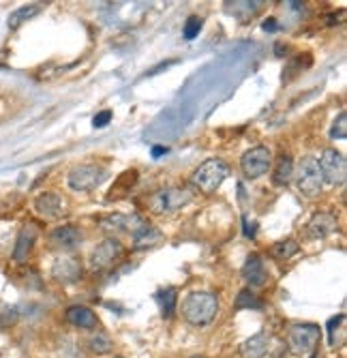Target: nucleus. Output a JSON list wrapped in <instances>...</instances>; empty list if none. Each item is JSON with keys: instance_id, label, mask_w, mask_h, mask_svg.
Masks as SVG:
<instances>
[{"instance_id": "nucleus-7", "label": "nucleus", "mask_w": 347, "mask_h": 358, "mask_svg": "<svg viewBox=\"0 0 347 358\" xmlns=\"http://www.w3.org/2000/svg\"><path fill=\"white\" fill-rule=\"evenodd\" d=\"M318 166H320V174L322 180L328 185H343L345 176H347V164H345V157L332 148L324 150L322 157L318 159Z\"/></svg>"}, {"instance_id": "nucleus-22", "label": "nucleus", "mask_w": 347, "mask_h": 358, "mask_svg": "<svg viewBox=\"0 0 347 358\" xmlns=\"http://www.w3.org/2000/svg\"><path fill=\"white\" fill-rule=\"evenodd\" d=\"M88 348H90L94 354H108V352L112 350V341H110L105 335L97 333V335H92V337H90Z\"/></svg>"}, {"instance_id": "nucleus-9", "label": "nucleus", "mask_w": 347, "mask_h": 358, "mask_svg": "<svg viewBox=\"0 0 347 358\" xmlns=\"http://www.w3.org/2000/svg\"><path fill=\"white\" fill-rule=\"evenodd\" d=\"M120 253H122L120 241L105 238V241H101L97 247L92 249V253L88 257V264H90L92 271H105V268H110L116 262V259L120 257Z\"/></svg>"}, {"instance_id": "nucleus-13", "label": "nucleus", "mask_w": 347, "mask_h": 358, "mask_svg": "<svg viewBox=\"0 0 347 358\" xmlns=\"http://www.w3.org/2000/svg\"><path fill=\"white\" fill-rule=\"evenodd\" d=\"M35 210L45 219H56L60 215H65V202H62L58 193L47 191V193H41L35 200Z\"/></svg>"}, {"instance_id": "nucleus-2", "label": "nucleus", "mask_w": 347, "mask_h": 358, "mask_svg": "<svg viewBox=\"0 0 347 358\" xmlns=\"http://www.w3.org/2000/svg\"><path fill=\"white\" fill-rule=\"evenodd\" d=\"M230 174V168L226 161H221V159H208L206 164H202L193 176H191V185L202 191L204 195H210L214 193L221 185H223V180L228 178Z\"/></svg>"}, {"instance_id": "nucleus-17", "label": "nucleus", "mask_w": 347, "mask_h": 358, "mask_svg": "<svg viewBox=\"0 0 347 358\" xmlns=\"http://www.w3.org/2000/svg\"><path fill=\"white\" fill-rule=\"evenodd\" d=\"M67 320L77 329H94L97 327V315H94L92 309L84 307V305H73L67 309Z\"/></svg>"}, {"instance_id": "nucleus-12", "label": "nucleus", "mask_w": 347, "mask_h": 358, "mask_svg": "<svg viewBox=\"0 0 347 358\" xmlns=\"http://www.w3.org/2000/svg\"><path fill=\"white\" fill-rule=\"evenodd\" d=\"M242 277L253 285V287H262L266 281H268V271H266V264H264V259L253 253V255H249L246 257V262L242 266Z\"/></svg>"}, {"instance_id": "nucleus-4", "label": "nucleus", "mask_w": 347, "mask_h": 358, "mask_svg": "<svg viewBox=\"0 0 347 358\" xmlns=\"http://www.w3.org/2000/svg\"><path fill=\"white\" fill-rule=\"evenodd\" d=\"M294 178H296L298 191L302 195H307V198H315V195H320V191L324 187L318 159H313V157H302L298 161Z\"/></svg>"}, {"instance_id": "nucleus-19", "label": "nucleus", "mask_w": 347, "mask_h": 358, "mask_svg": "<svg viewBox=\"0 0 347 358\" xmlns=\"http://www.w3.org/2000/svg\"><path fill=\"white\" fill-rule=\"evenodd\" d=\"M39 11H41V5H26V7L13 11V13L9 15V28H17V26L24 24L26 20H30L33 15H37Z\"/></svg>"}, {"instance_id": "nucleus-6", "label": "nucleus", "mask_w": 347, "mask_h": 358, "mask_svg": "<svg viewBox=\"0 0 347 358\" xmlns=\"http://www.w3.org/2000/svg\"><path fill=\"white\" fill-rule=\"evenodd\" d=\"M272 166V152L266 146H256L249 148L242 157H240V170L246 178L256 180L260 176H264Z\"/></svg>"}, {"instance_id": "nucleus-21", "label": "nucleus", "mask_w": 347, "mask_h": 358, "mask_svg": "<svg viewBox=\"0 0 347 358\" xmlns=\"http://www.w3.org/2000/svg\"><path fill=\"white\" fill-rule=\"evenodd\" d=\"M236 307L238 309H260L262 307V303L258 301V296L253 294V292L251 289H242L240 294H238V299H236Z\"/></svg>"}, {"instance_id": "nucleus-25", "label": "nucleus", "mask_w": 347, "mask_h": 358, "mask_svg": "<svg viewBox=\"0 0 347 358\" xmlns=\"http://www.w3.org/2000/svg\"><path fill=\"white\" fill-rule=\"evenodd\" d=\"M161 296L163 299H159V301H161V307H163V315L170 317L174 313V309H176V289L174 287H168V289H163Z\"/></svg>"}, {"instance_id": "nucleus-23", "label": "nucleus", "mask_w": 347, "mask_h": 358, "mask_svg": "<svg viewBox=\"0 0 347 358\" xmlns=\"http://www.w3.org/2000/svg\"><path fill=\"white\" fill-rule=\"evenodd\" d=\"M330 138L332 140H345L347 138V114L345 112H341L337 116V120L332 122V127H330Z\"/></svg>"}, {"instance_id": "nucleus-15", "label": "nucleus", "mask_w": 347, "mask_h": 358, "mask_svg": "<svg viewBox=\"0 0 347 358\" xmlns=\"http://www.w3.org/2000/svg\"><path fill=\"white\" fill-rule=\"evenodd\" d=\"M268 348H270V335L262 331L240 345V354L242 358H264L268 354Z\"/></svg>"}, {"instance_id": "nucleus-18", "label": "nucleus", "mask_w": 347, "mask_h": 358, "mask_svg": "<svg viewBox=\"0 0 347 358\" xmlns=\"http://www.w3.org/2000/svg\"><path fill=\"white\" fill-rule=\"evenodd\" d=\"M294 178V164H292V157L283 152L276 161V168L272 172V182L276 187H283V185H290V180Z\"/></svg>"}, {"instance_id": "nucleus-11", "label": "nucleus", "mask_w": 347, "mask_h": 358, "mask_svg": "<svg viewBox=\"0 0 347 358\" xmlns=\"http://www.w3.org/2000/svg\"><path fill=\"white\" fill-rule=\"evenodd\" d=\"M52 275L60 283H73L82 277V266L75 257H58L54 262Z\"/></svg>"}, {"instance_id": "nucleus-27", "label": "nucleus", "mask_w": 347, "mask_h": 358, "mask_svg": "<svg viewBox=\"0 0 347 358\" xmlns=\"http://www.w3.org/2000/svg\"><path fill=\"white\" fill-rule=\"evenodd\" d=\"M264 30H266V32H274V30H276V20H274V17L266 20V22H264Z\"/></svg>"}, {"instance_id": "nucleus-16", "label": "nucleus", "mask_w": 347, "mask_h": 358, "mask_svg": "<svg viewBox=\"0 0 347 358\" xmlns=\"http://www.w3.org/2000/svg\"><path fill=\"white\" fill-rule=\"evenodd\" d=\"M35 241H37V227L33 223L24 225L20 236H17V243H15V251H13L15 262H24V259L28 257V253H30V249H33Z\"/></svg>"}, {"instance_id": "nucleus-29", "label": "nucleus", "mask_w": 347, "mask_h": 358, "mask_svg": "<svg viewBox=\"0 0 347 358\" xmlns=\"http://www.w3.org/2000/svg\"><path fill=\"white\" fill-rule=\"evenodd\" d=\"M191 358H204V356H191Z\"/></svg>"}, {"instance_id": "nucleus-26", "label": "nucleus", "mask_w": 347, "mask_h": 358, "mask_svg": "<svg viewBox=\"0 0 347 358\" xmlns=\"http://www.w3.org/2000/svg\"><path fill=\"white\" fill-rule=\"evenodd\" d=\"M112 112L110 110H103V112H99L97 116L92 118V127H97V129H103V127H108L110 122H112Z\"/></svg>"}, {"instance_id": "nucleus-1", "label": "nucleus", "mask_w": 347, "mask_h": 358, "mask_svg": "<svg viewBox=\"0 0 347 358\" xmlns=\"http://www.w3.org/2000/svg\"><path fill=\"white\" fill-rule=\"evenodd\" d=\"M182 317L191 327H206L210 324L219 311V301L212 292H191L182 301Z\"/></svg>"}, {"instance_id": "nucleus-10", "label": "nucleus", "mask_w": 347, "mask_h": 358, "mask_svg": "<svg viewBox=\"0 0 347 358\" xmlns=\"http://www.w3.org/2000/svg\"><path fill=\"white\" fill-rule=\"evenodd\" d=\"M337 230V217L332 213H318L307 223V234L311 238H326Z\"/></svg>"}, {"instance_id": "nucleus-14", "label": "nucleus", "mask_w": 347, "mask_h": 358, "mask_svg": "<svg viewBox=\"0 0 347 358\" xmlns=\"http://www.w3.org/2000/svg\"><path fill=\"white\" fill-rule=\"evenodd\" d=\"M50 243L56 247V249H65V251H71L75 249L80 243H82V232L73 225H60L56 230L50 234Z\"/></svg>"}, {"instance_id": "nucleus-8", "label": "nucleus", "mask_w": 347, "mask_h": 358, "mask_svg": "<svg viewBox=\"0 0 347 358\" xmlns=\"http://www.w3.org/2000/svg\"><path fill=\"white\" fill-rule=\"evenodd\" d=\"M320 333L322 331L318 324H294L288 335L290 350L294 354H304V352L315 350V345L320 341Z\"/></svg>"}, {"instance_id": "nucleus-24", "label": "nucleus", "mask_w": 347, "mask_h": 358, "mask_svg": "<svg viewBox=\"0 0 347 358\" xmlns=\"http://www.w3.org/2000/svg\"><path fill=\"white\" fill-rule=\"evenodd\" d=\"M200 30H202V20H200V17H195V15H191V17L186 20V24H184L182 37H184L186 41H193V39L200 35Z\"/></svg>"}, {"instance_id": "nucleus-30", "label": "nucleus", "mask_w": 347, "mask_h": 358, "mask_svg": "<svg viewBox=\"0 0 347 358\" xmlns=\"http://www.w3.org/2000/svg\"><path fill=\"white\" fill-rule=\"evenodd\" d=\"M311 358H318V356H315V354H311Z\"/></svg>"}, {"instance_id": "nucleus-5", "label": "nucleus", "mask_w": 347, "mask_h": 358, "mask_svg": "<svg viewBox=\"0 0 347 358\" xmlns=\"http://www.w3.org/2000/svg\"><path fill=\"white\" fill-rule=\"evenodd\" d=\"M105 178H108V170L103 166H99V164H82V166H75L67 174V185L77 193H86V191L97 189Z\"/></svg>"}, {"instance_id": "nucleus-28", "label": "nucleus", "mask_w": 347, "mask_h": 358, "mask_svg": "<svg viewBox=\"0 0 347 358\" xmlns=\"http://www.w3.org/2000/svg\"><path fill=\"white\" fill-rule=\"evenodd\" d=\"M165 152H168L165 146H154V148H152V157H154V159H156V157H161V155H165Z\"/></svg>"}, {"instance_id": "nucleus-3", "label": "nucleus", "mask_w": 347, "mask_h": 358, "mask_svg": "<svg viewBox=\"0 0 347 358\" xmlns=\"http://www.w3.org/2000/svg\"><path fill=\"white\" fill-rule=\"evenodd\" d=\"M193 200V191L186 189V187H168V189H161L156 191L148 206L154 215H170V213H176L180 210L182 206H186L189 202Z\"/></svg>"}, {"instance_id": "nucleus-20", "label": "nucleus", "mask_w": 347, "mask_h": 358, "mask_svg": "<svg viewBox=\"0 0 347 358\" xmlns=\"http://www.w3.org/2000/svg\"><path fill=\"white\" fill-rule=\"evenodd\" d=\"M298 251H300V247H298V243L292 241V238L281 241V243H276V245L272 247V253H274V257H279V259H288V257L296 255Z\"/></svg>"}]
</instances>
